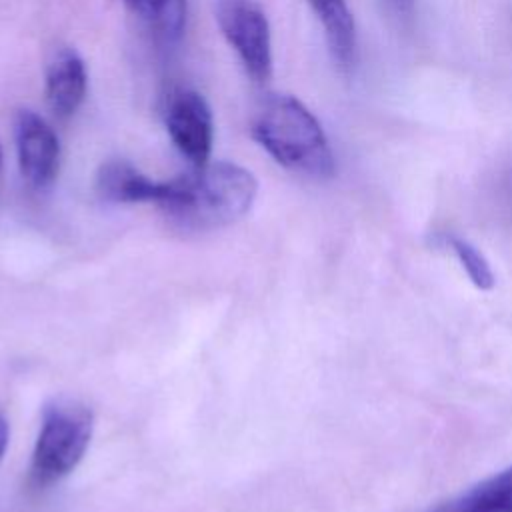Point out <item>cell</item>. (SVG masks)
Instances as JSON below:
<instances>
[{
    "instance_id": "obj_1",
    "label": "cell",
    "mask_w": 512,
    "mask_h": 512,
    "mask_svg": "<svg viewBox=\"0 0 512 512\" xmlns=\"http://www.w3.org/2000/svg\"><path fill=\"white\" fill-rule=\"evenodd\" d=\"M258 182L254 174L232 162H214L166 180L158 204L188 228H218L240 220L254 204Z\"/></svg>"
},
{
    "instance_id": "obj_2",
    "label": "cell",
    "mask_w": 512,
    "mask_h": 512,
    "mask_svg": "<svg viewBox=\"0 0 512 512\" xmlns=\"http://www.w3.org/2000/svg\"><path fill=\"white\" fill-rule=\"evenodd\" d=\"M252 138L284 168L330 178L334 154L318 118L290 94H268L250 122Z\"/></svg>"
},
{
    "instance_id": "obj_3",
    "label": "cell",
    "mask_w": 512,
    "mask_h": 512,
    "mask_svg": "<svg viewBox=\"0 0 512 512\" xmlns=\"http://www.w3.org/2000/svg\"><path fill=\"white\" fill-rule=\"evenodd\" d=\"M92 410L70 398H56L42 410L40 430L32 450L30 480L36 488L68 476L84 458L92 440Z\"/></svg>"
},
{
    "instance_id": "obj_4",
    "label": "cell",
    "mask_w": 512,
    "mask_h": 512,
    "mask_svg": "<svg viewBox=\"0 0 512 512\" xmlns=\"http://www.w3.org/2000/svg\"><path fill=\"white\" fill-rule=\"evenodd\" d=\"M214 14L246 74L258 84L268 82L272 76V38L262 8L254 0H218Z\"/></svg>"
},
{
    "instance_id": "obj_5",
    "label": "cell",
    "mask_w": 512,
    "mask_h": 512,
    "mask_svg": "<svg viewBox=\"0 0 512 512\" xmlns=\"http://www.w3.org/2000/svg\"><path fill=\"white\" fill-rule=\"evenodd\" d=\"M164 124L170 140L192 168L208 164L214 122L210 106L202 94L190 88L174 90L166 100Z\"/></svg>"
},
{
    "instance_id": "obj_6",
    "label": "cell",
    "mask_w": 512,
    "mask_h": 512,
    "mask_svg": "<svg viewBox=\"0 0 512 512\" xmlns=\"http://www.w3.org/2000/svg\"><path fill=\"white\" fill-rule=\"evenodd\" d=\"M14 140L22 178L32 188H48L60 166V140L52 126L32 110H18Z\"/></svg>"
},
{
    "instance_id": "obj_7",
    "label": "cell",
    "mask_w": 512,
    "mask_h": 512,
    "mask_svg": "<svg viewBox=\"0 0 512 512\" xmlns=\"http://www.w3.org/2000/svg\"><path fill=\"white\" fill-rule=\"evenodd\" d=\"M88 74L74 48H58L46 64L44 92L48 106L58 116H72L86 98Z\"/></svg>"
},
{
    "instance_id": "obj_8",
    "label": "cell",
    "mask_w": 512,
    "mask_h": 512,
    "mask_svg": "<svg viewBox=\"0 0 512 512\" xmlns=\"http://www.w3.org/2000/svg\"><path fill=\"white\" fill-rule=\"evenodd\" d=\"M96 190L108 202H154L160 204L166 180H152L126 160H108L96 174Z\"/></svg>"
},
{
    "instance_id": "obj_9",
    "label": "cell",
    "mask_w": 512,
    "mask_h": 512,
    "mask_svg": "<svg viewBox=\"0 0 512 512\" xmlns=\"http://www.w3.org/2000/svg\"><path fill=\"white\" fill-rule=\"evenodd\" d=\"M316 12L332 58L348 68L356 60V24L346 0H308Z\"/></svg>"
},
{
    "instance_id": "obj_10",
    "label": "cell",
    "mask_w": 512,
    "mask_h": 512,
    "mask_svg": "<svg viewBox=\"0 0 512 512\" xmlns=\"http://www.w3.org/2000/svg\"><path fill=\"white\" fill-rule=\"evenodd\" d=\"M426 512H512V468Z\"/></svg>"
},
{
    "instance_id": "obj_11",
    "label": "cell",
    "mask_w": 512,
    "mask_h": 512,
    "mask_svg": "<svg viewBox=\"0 0 512 512\" xmlns=\"http://www.w3.org/2000/svg\"><path fill=\"white\" fill-rule=\"evenodd\" d=\"M124 4L156 38L172 42L182 36L188 0H124Z\"/></svg>"
},
{
    "instance_id": "obj_12",
    "label": "cell",
    "mask_w": 512,
    "mask_h": 512,
    "mask_svg": "<svg viewBox=\"0 0 512 512\" xmlns=\"http://www.w3.org/2000/svg\"><path fill=\"white\" fill-rule=\"evenodd\" d=\"M446 244L452 248L456 258L460 260L462 268L466 270L472 284L480 290H490L494 286V274L488 260L464 238L446 236Z\"/></svg>"
},
{
    "instance_id": "obj_13",
    "label": "cell",
    "mask_w": 512,
    "mask_h": 512,
    "mask_svg": "<svg viewBox=\"0 0 512 512\" xmlns=\"http://www.w3.org/2000/svg\"><path fill=\"white\" fill-rule=\"evenodd\" d=\"M8 440H10V424L6 414L0 410V462L4 458V452L8 448Z\"/></svg>"
},
{
    "instance_id": "obj_14",
    "label": "cell",
    "mask_w": 512,
    "mask_h": 512,
    "mask_svg": "<svg viewBox=\"0 0 512 512\" xmlns=\"http://www.w3.org/2000/svg\"><path fill=\"white\" fill-rule=\"evenodd\" d=\"M390 6H394V10H398L400 14H408L414 6V0H388Z\"/></svg>"
},
{
    "instance_id": "obj_15",
    "label": "cell",
    "mask_w": 512,
    "mask_h": 512,
    "mask_svg": "<svg viewBox=\"0 0 512 512\" xmlns=\"http://www.w3.org/2000/svg\"><path fill=\"white\" fill-rule=\"evenodd\" d=\"M0 166H2V150H0Z\"/></svg>"
}]
</instances>
